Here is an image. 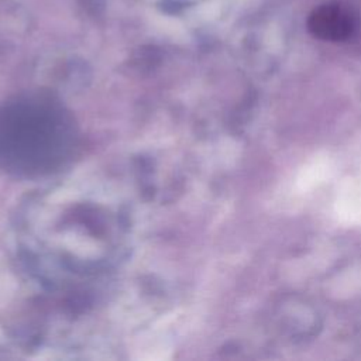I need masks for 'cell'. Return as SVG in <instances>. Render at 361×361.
I'll return each mask as SVG.
<instances>
[{
  "instance_id": "cell-1",
  "label": "cell",
  "mask_w": 361,
  "mask_h": 361,
  "mask_svg": "<svg viewBox=\"0 0 361 361\" xmlns=\"http://www.w3.org/2000/svg\"><path fill=\"white\" fill-rule=\"evenodd\" d=\"M79 147L72 113L54 96H16L0 107V168L18 178L61 171Z\"/></svg>"
},
{
  "instance_id": "cell-2",
  "label": "cell",
  "mask_w": 361,
  "mask_h": 361,
  "mask_svg": "<svg viewBox=\"0 0 361 361\" xmlns=\"http://www.w3.org/2000/svg\"><path fill=\"white\" fill-rule=\"evenodd\" d=\"M307 28L319 39L345 41L357 30V14L341 1H326L310 13Z\"/></svg>"
}]
</instances>
